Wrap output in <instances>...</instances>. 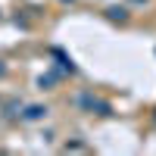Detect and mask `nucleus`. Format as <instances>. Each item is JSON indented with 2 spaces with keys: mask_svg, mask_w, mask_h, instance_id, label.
<instances>
[{
  "mask_svg": "<svg viewBox=\"0 0 156 156\" xmlns=\"http://www.w3.org/2000/svg\"><path fill=\"white\" fill-rule=\"evenodd\" d=\"M106 12H109V19H119V22H125V19H128V12H125L122 6H112V9H106Z\"/></svg>",
  "mask_w": 156,
  "mask_h": 156,
  "instance_id": "obj_2",
  "label": "nucleus"
},
{
  "mask_svg": "<svg viewBox=\"0 0 156 156\" xmlns=\"http://www.w3.org/2000/svg\"><path fill=\"white\" fill-rule=\"evenodd\" d=\"M44 112H47L44 106H28V112H25V119H28V122H31V119H41Z\"/></svg>",
  "mask_w": 156,
  "mask_h": 156,
  "instance_id": "obj_1",
  "label": "nucleus"
}]
</instances>
